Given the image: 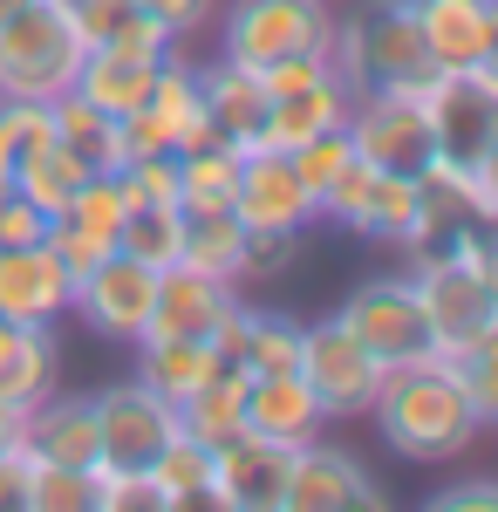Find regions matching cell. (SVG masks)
I'll use <instances>...</instances> for the list:
<instances>
[{
  "label": "cell",
  "instance_id": "7",
  "mask_svg": "<svg viewBox=\"0 0 498 512\" xmlns=\"http://www.w3.org/2000/svg\"><path fill=\"white\" fill-rule=\"evenodd\" d=\"M294 369H301V383L314 390V403H321L328 424L369 417V403H376V390H383V376H389L383 362L362 349L335 315L301 321V355H294Z\"/></svg>",
  "mask_w": 498,
  "mask_h": 512
},
{
  "label": "cell",
  "instance_id": "16",
  "mask_svg": "<svg viewBox=\"0 0 498 512\" xmlns=\"http://www.w3.org/2000/svg\"><path fill=\"white\" fill-rule=\"evenodd\" d=\"M21 451L35 465H69V472H96L103 465V431H96V396H62L48 390L21 417Z\"/></svg>",
  "mask_w": 498,
  "mask_h": 512
},
{
  "label": "cell",
  "instance_id": "23",
  "mask_svg": "<svg viewBox=\"0 0 498 512\" xmlns=\"http://www.w3.org/2000/svg\"><path fill=\"white\" fill-rule=\"evenodd\" d=\"M219 369H226V362H219L212 342H185V335H171V342H137V383L157 390L171 410H178L185 396H198Z\"/></svg>",
  "mask_w": 498,
  "mask_h": 512
},
{
  "label": "cell",
  "instance_id": "18",
  "mask_svg": "<svg viewBox=\"0 0 498 512\" xmlns=\"http://www.w3.org/2000/svg\"><path fill=\"white\" fill-rule=\"evenodd\" d=\"M69 315V267L28 239V246H0V321L14 328H55Z\"/></svg>",
  "mask_w": 498,
  "mask_h": 512
},
{
  "label": "cell",
  "instance_id": "26",
  "mask_svg": "<svg viewBox=\"0 0 498 512\" xmlns=\"http://www.w3.org/2000/svg\"><path fill=\"white\" fill-rule=\"evenodd\" d=\"M55 383H62L55 335H48V328H14V342H7V355H0V403L28 417Z\"/></svg>",
  "mask_w": 498,
  "mask_h": 512
},
{
  "label": "cell",
  "instance_id": "27",
  "mask_svg": "<svg viewBox=\"0 0 498 512\" xmlns=\"http://www.w3.org/2000/svg\"><path fill=\"white\" fill-rule=\"evenodd\" d=\"M157 62H137V55H116V48H89L76 69V96L96 103L103 117H130L144 96H151Z\"/></svg>",
  "mask_w": 498,
  "mask_h": 512
},
{
  "label": "cell",
  "instance_id": "28",
  "mask_svg": "<svg viewBox=\"0 0 498 512\" xmlns=\"http://www.w3.org/2000/svg\"><path fill=\"white\" fill-rule=\"evenodd\" d=\"M239 158L232 144H192L178 151V212H232V185H239Z\"/></svg>",
  "mask_w": 498,
  "mask_h": 512
},
{
  "label": "cell",
  "instance_id": "21",
  "mask_svg": "<svg viewBox=\"0 0 498 512\" xmlns=\"http://www.w3.org/2000/svg\"><path fill=\"white\" fill-rule=\"evenodd\" d=\"M198 103H205V123H212V137L232 144V151H260V123H267V89L253 69H239V62H212V69H198Z\"/></svg>",
  "mask_w": 498,
  "mask_h": 512
},
{
  "label": "cell",
  "instance_id": "31",
  "mask_svg": "<svg viewBox=\"0 0 498 512\" xmlns=\"http://www.w3.org/2000/svg\"><path fill=\"white\" fill-rule=\"evenodd\" d=\"M178 239H185V212L178 205H130L116 226V253L144 260V267H178Z\"/></svg>",
  "mask_w": 498,
  "mask_h": 512
},
{
  "label": "cell",
  "instance_id": "40",
  "mask_svg": "<svg viewBox=\"0 0 498 512\" xmlns=\"http://www.w3.org/2000/svg\"><path fill=\"white\" fill-rule=\"evenodd\" d=\"M21 478H28V451H0V512H21Z\"/></svg>",
  "mask_w": 498,
  "mask_h": 512
},
{
  "label": "cell",
  "instance_id": "3",
  "mask_svg": "<svg viewBox=\"0 0 498 512\" xmlns=\"http://www.w3.org/2000/svg\"><path fill=\"white\" fill-rule=\"evenodd\" d=\"M82 55H89V41L62 14V0H28L21 14L0 21V96L55 103L62 89H76Z\"/></svg>",
  "mask_w": 498,
  "mask_h": 512
},
{
  "label": "cell",
  "instance_id": "6",
  "mask_svg": "<svg viewBox=\"0 0 498 512\" xmlns=\"http://www.w3.org/2000/svg\"><path fill=\"white\" fill-rule=\"evenodd\" d=\"M328 41H335V0H232L219 55L260 76L287 55H328Z\"/></svg>",
  "mask_w": 498,
  "mask_h": 512
},
{
  "label": "cell",
  "instance_id": "13",
  "mask_svg": "<svg viewBox=\"0 0 498 512\" xmlns=\"http://www.w3.org/2000/svg\"><path fill=\"white\" fill-rule=\"evenodd\" d=\"M342 130H348V151L369 164V171H403V178H417L423 164H430L423 110L403 103V96H355Z\"/></svg>",
  "mask_w": 498,
  "mask_h": 512
},
{
  "label": "cell",
  "instance_id": "1",
  "mask_svg": "<svg viewBox=\"0 0 498 512\" xmlns=\"http://www.w3.org/2000/svg\"><path fill=\"white\" fill-rule=\"evenodd\" d=\"M369 424L410 465H451V458H464L485 437V417H478V403L464 390V369L444 362V355L389 369L376 403H369Z\"/></svg>",
  "mask_w": 498,
  "mask_h": 512
},
{
  "label": "cell",
  "instance_id": "4",
  "mask_svg": "<svg viewBox=\"0 0 498 512\" xmlns=\"http://www.w3.org/2000/svg\"><path fill=\"white\" fill-rule=\"evenodd\" d=\"M430 130V158L498 171V69H437L410 96Z\"/></svg>",
  "mask_w": 498,
  "mask_h": 512
},
{
  "label": "cell",
  "instance_id": "36",
  "mask_svg": "<svg viewBox=\"0 0 498 512\" xmlns=\"http://www.w3.org/2000/svg\"><path fill=\"white\" fill-rule=\"evenodd\" d=\"M116 178H123L130 205H178V151H144V158L123 164Z\"/></svg>",
  "mask_w": 498,
  "mask_h": 512
},
{
  "label": "cell",
  "instance_id": "34",
  "mask_svg": "<svg viewBox=\"0 0 498 512\" xmlns=\"http://www.w3.org/2000/svg\"><path fill=\"white\" fill-rule=\"evenodd\" d=\"M41 246H48V253H55L62 267H69V287H76V280L89 274V267H96L103 253H116V239H110V233H89V226H76V219H62V212L48 219V233H41Z\"/></svg>",
  "mask_w": 498,
  "mask_h": 512
},
{
  "label": "cell",
  "instance_id": "35",
  "mask_svg": "<svg viewBox=\"0 0 498 512\" xmlns=\"http://www.w3.org/2000/svg\"><path fill=\"white\" fill-rule=\"evenodd\" d=\"M287 158H294V171H301V185L321 198L348 164H355V151H348V130H321V137H307L301 151H287Z\"/></svg>",
  "mask_w": 498,
  "mask_h": 512
},
{
  "label": "cell",
  "instance_id": "24",
  "mask_svg": "<svg viewBox=\"0 0 498 512\" xmlns=\"http://www.w3.org/2000/svg\"><path fill=\"white\" fill-rule=\"evenodd\" d=\"M82 178H89V171H82V158L62 144V137H55V130H48V137H35V144L14 158V171H7V185L28 198L35 212H48V219H55V212L82 192Z\"/></svg>",
  "mask_w": 498,
  "mask_h": 512
},
{
  "label": "cell",
  "instance_id": "9",
  "mask_svg": "<svg viewBox=\"0 0 498 512\" xmlns=\"http://www.w3.org/2000/svg\"><path fill=\"white\" fill-rule=\"evenodd\" d=\"M314 219H328V226H342V233H355V239H389V246H403L410 219H417V178H403V171H369V164L355 158L328 192L314 198Z\"/></svg>",
  "mask_w": 498,
  "mask_h": 512
},
{
  "label": "cell",
  "instance_id": "39",
  "mask_svg": "<svg viewBox=\"0 0 498 512\" xmlns=\"http://www.w3.org/2000/svg\"><path fill=\"white\" fill-rule=\"evenodd\" d=\"M492 506H498L492 478H464V485H444V492L430 499V512H492Z\"/></svg>",
  "mask_w": 498,
  "mask_h": 512
},
{
  "label": "cell",
  "instance_id": "38",
  "mask_svg": "<svg viewBox=\"0 0 498 512\" xmlns=\"http://www.w3.org/2000/svg\"><path fill=\"white\" fill-rule=\"evenodd\" d=\"M130 7H144L151 21H164V28H171L178 41L198 35V28H205V21L219 14V0H130Z\"/></svg>",
  "mask_w": 498,
  "mask_h": 512
},
{
  "label": "cell",
  "instance_id": "19",
  "mask_svg": "<svg viewBox=\"0 0 498 512\" xmlns=\"http://www.w3.org/2000/svg\"><path fill=\"white\" fill-rule=\"evenodd\" d=\"M232 219L239 226H314V192L287 151H246L239 185H232Z\"/></svg>",
  "mask_w": 498,
  "mask_h": 512
},
{
  "label": "cell",
  "instance_id": "14",
  "mask_svg": "<svg viewBox=\"0 0 498 512\" xmlns=\"http://www.w3.org/2000/svg\"><path fill=\"white\" fill-rule=\"evenodd\" d=\"M239 308V280H219V274H198V267H164L157 274V301H151V328L144 342H212L226 315Z\"/></svg>",
  "mask_w": 498,
  "mask_h": 512
},
{
  "label": "cell",
  "instance_id": "42",
  "mask_svg": "<svg viewBox=\"0 0 498 512\" xmlns=\"http://www.w3.org/2000/svg\"><path fill=\"white\" fill-rule=\"evenodd\" d=\"M21 7H28V0H0V21H7V14H21Z\"/></svg>",
  "mask_w": 498,
  "mask_h": 512
},
{
  "label": "cell",
  "instance_id": "10",
  "mask_svg": "<svg viewBox=\"0 0 498 512\" xmlns=\"http://www.w3.org/2000/svg\"><path fill=\"white\" fill-rule=\"evenodd\" d=\"M151 301H157V267L130 260V253H103L89 274L69 287V315H82L103 342H144L151 328Z\"/></svg>",
  "mask_w": 498,
  "mask_h": 512
},
{
  "label": "cell",
  "instance_id": "43",
  "mask_svg": "<svg viewBox=\"0 0 498 512\" xmlns=\"http://www.w3.org/2000/svg\"><path fill=\"white\" fill-rule=\"evenodd\" d=\"M7 342H14V321H0V355H7Z\"/></svg>",
  "mask_w": 498,
  "mask_h": 512
},
{
  "label": "cell",
  "instance_id": "22",
  "mask_svg": "<svg viewBox=\"0 0 498 512\" xmlns=\"http://www.w3.org/2000/svg\"><path fill=\"white\" fill-rule=\"evenodd\" d=\"M348 96L335 69L321 82H301V89H287V96H267V123H260V151H301L307 137H321V130H342L348 123Z\"/></svg>",
  "mask_w": 498,
  "mask_h": 512
},
{
  "label": "cell",
  "instance_id": "15",
  "mask_svg": "<svg viewBox=\"0 0 498 512\" xmlns=\"http://www.w3.org/2000/svg\"><path fill=\"white\" fill-rule=\"evenodd\" d=\"M437 69H498V0H410Z\"/></svg>",
  "mask_w": 498,
  "mask_h": 512
},
{
  "label": "cell",
  "instance_id": "41",
  "mask_svg": "<svg viewBox=\"0 0 498 512\" xmlns=\"http://www.w3.org/2000/svg\"><path fill=\"white\" fill-rule=\"evenodd\" d=\"M0 451H21V410L0 403Z\"/></svg>",
  "mask_w": 498,
  "mask_h": 512
},
{
  "label": "cell",
  "instance_id": "20",
  "mask_svg": "<svg viewBox=\"0 0 498 512\" xmlns=\"http://www.w3.org/2000/svg\"><path fill=\"white\" fill-rule=\"evenodd\" d=\"M246 431L301 451L307 437L328 431V417H321L314 390L301 383V369H267V376H246Z\"/></svg>",
  "mask_w": 498,
  "mask_h": 512
},
{
  "label": "cell",
  "instance_id": "17",
  "mask_svg": "<svg viewBox=\"0 0 498 512\" xmlns=\"http://www.w3.org/2000/svg\"><path fill=\"white\" fill-rule=\"evenodd\" d=\"M287 444H267V437L239 431L212 451V499L219 512H280V492H287Z\"/></svg>",
  "mask_w": 498,
  "mask_h": 512
},
{
  "label": "cell",
  "instance_id": "11",
  "mask_svg": "<svg viewBox=\"0 0 498 512\" xmlns=\"http://www.w3.org/2000/svg\"><path fill=\"white\" fill-rule=\"evenodd\" d=\"M383 485L376 472L342 451V444H321L307 437L301 451L287 458V492H280V512H383Z\"/></svg>",
  "mask_w": 498,
  "mask_h": 512
},
{
  "label": "cell",
  "instance_id": "29",
  "mask_svg": "<svg viewBox=\"0 0 498 512\" xmlns=\"http://www.w3.org/2000/svg\"><path fill=\"white\" fill-rule=\"evenodd\" d=\"M178 431L198 437V444H212V451H219L226 437L246 431V369H219L198 396H185V403H178Z\"/></svg>",
  "mask_w": 498,
  "mask_h": 512
},
{
  "label": "cell",
  "instance_id": "2",
  "mask_svg": "<svg viewBox=\"0 0 498 512\" xmlns=\"http://www.w3.org/2000/svg\"><path fill=\"white\" fill-rule=\"evenodd\" d=\"M328 69H335V82L348 96H403V103L437 76V62L423 55L410 0H369L362 14L335 21Z\"/></svg>",
  "mask_w": 498,
  "mask_h": 512
},
{
  "label": "cell",
  "instance_id": "12",
  "mask_svg": "<svg viewBox=\"0 0 498 512\" xmlns=\"http://www.w3.org/2000/svg\"><path fill=\"white\" fill-rule=\"evenodd\" d=\"M96 431H103V465L151 472V458L178 437V410L144 383H116V390L96 396Z\"/></svg>",
  "mask_w": 498,
  "mask_h": 512
},
{
  "label": "cell",
  "instance_id": "30",
  "mask_svg": "<svg viewBox=\"0 0 498 512\" xmlns=\"http://www.w3.org/2000/svg\"><path fill=\"white\" fill-rule=\"evenodd\" d=\"M239 253H246V226L232 212H185V239H178V267L239 280Z\"/></svg>",
  "mask_w": 498,
  "mask_h": 512
},
{
  "label": "cell",
  "instance_id": "33",
  "mask_svg": "<svg viewBox=\"0 0 498 512\" xmlns=\"http://www.w3.org/2000/svg\"><path fill=\"white\" fill-rule=\"evenodd\" d=\"M307 226H246V253H239V280H273L301 260Z\"/></svg>",
  "mask_w": 498,
  "mask_h": 512
},
{
  "label": "cell",
  "instance_id": "25",
  "mask_svg": "<svg viewBox=\"0 0 498 512\" xmlns=\"http://www.w3.org/2000/svg\"><path fill=\"white\" fill-rule=\"evenodd\" d=\"M48 130L82 158V171H123V164H130V151H123V123L103 117L96 103H82L76 89H62V96L48 103Z\"/></svg>",
  "mask_w": 498,
  "mask_h": 512
},
{
  "label": "cell",
  "instance_id": "8",
  "mask_svg": "<svg viewBox=\"0 0 498 512\" xmlns=\"http://www.w3.org/2000/svg\"><path fill=\"white\" fill-rule=\"evenodd\" d=\"M335 321H342L383 369H403V362H423V355H430V328H423V301H417L410 267H403V274L362 280L342 308H335Z\"/></svg>",
  "mask_w": 498,
  "mask_h": 512
},
{
  "label": "cell",
  "instance_id": "37",
  "mask_svg": "<svg viewBox=\"0 0 498 512\" xmlns=\"http://www.w3.org/2000/svg\"><path fill=\"white\" fill-rule=\"evenodd\" d=\"M96 512H164L151 472H116V465H96Z\"/></svg>",
  "mask_w": 498,
  "mask_h": 512
},
{
  "label": "cell",
  "instance_id": "5",
  "mask_svg": "<svg viewBox=\"0 0 498 512\" xmlns=\"http://www.w3.org/2000/svg\"><path fill=\"white\" fill-rule=\"evenodd\" d=\"M410 280L423 301L430 355L458 362V355H478L498 342V274H478L451 253H430V260H410Z\"/></svg>",
  "mask_w": 498,
  "mask_h": 512
},
{
  "label": "cell",
  "instance_id": "32",
  "mask_svg": "<svg viewBox=\"0 0 498 512\" xmlns=\"http://www.w3.org/2000/svg\"><path fill=\"white\" fill-rule=\"evenodd\" d=\"M21 512H96V478L69 465H35L21 478Z\"/></svg>",
  "mask_w": 498,
  "mask_h": 512
}]
</instances>
